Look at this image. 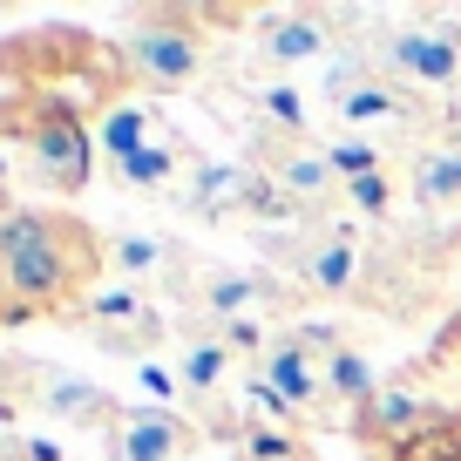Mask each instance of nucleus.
Segmentation results:
<instances>
[{
	"instance_id": "nucleus-1",
	"label": "nucleus",
	"mask_w": 461,
	"mask_h": 461,
	"mask_svg": "<svg viewBox=\"0 0 461 461\" xmlns=\"http://www.w3.org/2000/svg\"><path fill=\"white\" fill-rule=\"evenodd\" d=\"M109 285V238L61 203H7L0 211V305L21 319L75 326L82 305Z\"/></svg>"
},
{
	"instance_id": "nucleus-2",
	"label": "nucleus",
	"mask_w": 461,
	"mask_h": 461,
	"mask_svg": "<svg viewBox=\"0 0 461 461\" xmlns=\"http://www.w3.org/2000/svg\"><path fill=\"white\" fill-rule=\"evenodd\" d=\"M0 82L28 88V95H55L95 130L109 109L136 95V75L122 41L109 34H88L75 21H48V28H14L0 34Z\"/></svg>"
},
{
	"instance_id": "nucleus-3",
	"label": "nucleus",
	"mask_w": 461,
	"mask_h": 461,
	"mask_svg": "<svg viewBox=\"0 0 461 461\" xmlns=\"http://www.w3.org/2000/svg\"><path fill=\"white\" fill-rule=\"evenodd\" d=\"M0 143L21 157L34 190L48 197H82L88 170H95V130L55 95H28V88H0Z\"/></svg>"
},
{
	"instance_id": "nucleus-4",
	"label": "nucleus",
	"mask_w": 461,
	"mask_h": 461,
	"mask_svg": "<svg viewBox=\"0 0 461 461\" xmlns=\"http://www.w3.org/2000/svg\"><path fill=\"white\" fill-rule=\"evenodd\" d=\"M366 55L380 61V75L414 95L441 102L461 95V7H420L401 28H380V41L366 34Z\"/></svg>"
},
{
	"instance_id": "nucleus-5",
	"label": "nucleus",
	"mask_w": 461,
	"mask_h": 461,
	"mask_svg": "<svg viewBox=\"0 0 461 461\" xmlns=\"http://www.w3.org/2000/svg\"><path fill=\"white\" fill-rule=\"evenodd\" d=\"M130 75L136 95H184V88L211 82V41L197 28V7H136L130 14Z\"/></svg>"
},
{
	"instance_id": "nucleus-6",
	"label": "nucleus",
	"mask_w": 461,
	"mask_h": 461,
	"mask_svg": "<svg viewBox=\"0 0 461 461\" xmlns=\"http://www.w3.org/2000/svg\"><path fill=\"white\" fill-rule=\"evenodd\" d=\"M447 420H455V401H447L441 380L428 374V360H414V366H401L393 380H380V393L366 407L346 414V434H353L366 455H393V447L420 441V434L447 428Z\"/></svg>"
},
{
	"instance_id": "nucleus-7",
	"label": "nucleus",
	"mask_w": 461,
	"mask_h": 461,
	"mask_svg": "<svg viewBox=\"0 0 461 461\" xmlns=\"http://www.w3.org/2000/svg\"><path fill=\"white\" fill-rule=\"evenodd\" d=\"M184 305L211 326H265V319L305 305V285L272 265H217V272H197L184 292Z\"/></svg>"
},
{
	"instance_id": "nucleus-8",
	"label": "nucleus",
	"mask_w": 461,
	"mask_h": 461,
	"mask_svg": "<svg viewBox=\"0 0 461 461\" xmlns=\"http://www.w3.org/2000/svg\"><path fill=\"white\" fill-rule=\"evenodd\" d=\"M420 251H434L428 238H387V245H366V272H360V292H353V299H360L366 312H387V319H407L414 305H428L447 258H420Z\"/></svg>"
},
{
	"instance_id": "nucleus-9",
	"label": "nucleus",
	"mask_w": 461,
	"mask_h": 461,
	"mask_svg": "<svg viewBox=\"0 0 461 461\" xmlns=\"http://www.w3.org/2000/svg\"><path fill=\"white\" fill-rule=\"evenodd\" d=\"M184 211L211 217V224H224V217H251V224H305V217L278 197V184L258 170V163H203L197 184H190V197H184Z\"/></svg>"
},
{
	"instance_id": "nucleus-10",
	"label": "nucleus",
	"mask_w": 461,
	"mask_h": 461,
	"mask_svg": "<svg viewBox=\"0 0 461 461\" xmlns=\"http://www.w3.org/2000/svg\"><path fill=\"white\" fill-rule=\"evenodd\" d=\"M75 326L88 332V339L102 346V353H122V360L143 366V353H157L163 332H170V319L157 312V299L136 285H122V278H109V285L95 292V299L82 305V319Z\"/></svg>"
},
{
	"instance_id": "nucleus-11",
	"label": "nucleus",
	"mask_w": 461,
	"mask_h": 461,
	"mask_svg": "<svg viewBox=\"0 0 461 461\" xmlns=\"http://www.w3.org/2000/svg\"><path fill=\"white\" fill-rule=\"evenodd\" d=\"M251 41H258V55L272 61V68H299V61H319V68H326L346 48V34H339V7H265Z\"/></svg>"
},
{
	"instance_id": "nucleus-12",
	"label": "nucleus",
	"mask_w": 461,
	"mask_h": 461,
	"mask_svg": "<svg viewBox=\"0 0 461 461\" xmlns=\"http://www.w3.org/2000/svg\"><path fill=\"white\" fill-rule=\"evenodd\" d=\"M258 374L299 407V420H326V428H346L339 407H332V387H326V360H319L312 346L299 339V326L272 332V346L258 353Z\"/></svg>"
},
{
	"instance_id": "nucleus-13",
	"label": "nucleus",
	"mask_w": 461,
	"mask_h": 461,
	"mask_svg": "<svg viewBox=\"0 0 461 461\" xmlns=\"http://www.w3.org/2000/svg\"><path fill=\"white\" fill-rule=\"evenodd\" d=\"M197 441L203 428L176 407H122L109 428V461H197Z\"/></svg>"
},
{
	"instance_id": "nucleus-14",
	"label": "nucleus",
	"mask_w": 461,
	"mask_h": 461,
	"mask_svg": "<svg viewBox=\"0 0 461 461\" xmlns=\"http://www.w3.org/2000/svg\"><path fill=\"white\" fill-rule=\"evenodd\" d=\"M176 380H184V393H197V401H224L230 380H238V346L197 312H184V360H176Z\"/></svg>"
},
{
	"instance_id": "nucleus-15",
	"label": "nucleus",
	"mask_w": 461,
	"mask_h": 461,
	"mask_svg": "<svg viewBox=\"0 0 461 461\" xmlns=\"http://www.w3.org/2000/svg\"><path fill=\"white\" fill-rule=\"evenodd\" d=\"M34 414L61 420V428H115L122 420V401L109 387L82 374H61V366H41V387H34Z\"/></svg>"
},
{
	"instance_id": "nucleus-16",
	"label": "nucleus",
	"mask_w": 461,
	"mask_h": 461,
	"mask_svg": "<svg viewBox=\"0 0 461 461\" xmlns=\"http://www.w3.org/2000/svg\"><path fill=\"white\" fill-rule=\"evenodd\" d=\"M197 170H203V157H197V149H190L176 130H170V136H157L149 149H136L130 163H115V176H122L130 190H143V197H176V203L190 197Z\"/></svg>"
},
{
	"instance_id": "nucleus-17",
	"label": "nucleus",
	"mask_w": 461,
	"mask_h": 461,
	"mask_svg": "<svg viewBox=\"0 0 461 461\" xmlns=\"http://www.w3.org/2000/svg\"><path fill=\"white\" fill-rule=\"evenodd\" d=\"M109 272L122 278V285H170L176 299L190 292V278H197V265L184 258V245H170V238H109Z\"/></svg>"
},
{
	"instance_id": "nucleus-18",
	"label": "nucleus",
	"mask_w": 461,
	"mask_h": 461,
	"mask_svg": "<svg viewBox=\"0 0 461 461\" xmlns=\"http://www.w3.org/2000/svg\"><path fill=\"white\" fill-rule=\"evenodd\" d=\"M157 136H170V130H163V115H157V102H149V95H130L122 109H109L95 122V143H102V157H109V163H130L136 149H149Z\"/></svg>"
},
{
	"instance_id": "nucleus-19",
	"label": "nucleus",
	"mask_w": 461,
	"mask_h": 461,
	"mask_svg": "<svg viewBox=\"0 0 461 461\" xmlns=\"http://www.w3.org/2000/svg\"><path fill=\"white\" fill-rule=\"evenodd\" d=\"M407 197H414L420 211L461 203V149H447V143L414 149V157H407Z\"/></svg>"
},
{
	"instance_id": "nucleus-20",
	"label": "nucleus",
	"mask_w": 461,
	"mask_h": 461,
	"mask_svg": "<svg viewBox=\"0 0 461 461\" xmlns=\"http://www.w3.org/2000/svg\"><path fill=\"white\" fill-rule=\"evenodd\" d=\"M326 387H332V407H339V420L353 414V407H366L380 393V380H374V360H366L360 346H339L326 360Z\"/></svg>"
},
{
	"instance_id": "nucleus-21",
	"label": "nucleus",
	"mask_w": 461,
	"mask_h": 461,
	"mask_svg": "<svg viewBox=\"0 0 461 461\" xmlns=\"http://www.w3.org/2000/svg\"><path fill=\"white\" fill-rule=\"evenodd\" d=\"M326 157H332V170H339V184L387 170V157H380V143H374V136H339V143H326Z\"/></svg>"
},
{
	"instance_id": "nucleus-22",
	"label": "nucleus",
	"mask_w": 461,
	"mask_h": 461,
	"mask_svg": "<svg viewBox=\"0 0 461 461\" xmlns=\"http://www.w3.org/2000/svg\"><path fill=\"white\" fill-rule=\"evenodd\" d=\"M258 115L272 122V130H285V136H312V130H305L299 88H285V82H265V88H258Z\"/></svg>"
},
{
	"instance_id": "nucleus-23",
	"label": "nucleus",
	"mask_w": 461,
	"mask_h": 461,
	"mask_svg": "<svg viewBox=\"0 0 461 461\" xmlns=\"http://www.w3.org/2000/svg\"><path fill=\"white\" fill-rule=\"evenodd\" d=\"M366 461H461V420H447V428L420 434V441L393 447V455H366Z\"/></svg>"
},
{
	"instance_id": "nucleus-24",
	"label": "nucleus",
	"mask_w": 461,
	"mask_h": 461,
	"mask_svg": "<svg viewBox=\"0 0 461 461\" xmlns=\"http://www.w3.org/2000/svg\"><path fill=\"white\" fill-rule=\"evenodd\" d=\"M420 360H428L434 380H461V305L441 319V332L428 339V353H420Z\"/></svg>"
},
{
	"instance_id": "nucleus-25",
	"label": "nucleus",
	"mask_w": 461,
	"mask_h": 461,
	"mask_svg": "<svg viewBox=\"0 0 461 461\" xmlns=\"http://www.w3.org/2000/svg\"><path fill=\"white\" fill-rule=\"evenodd\" d=\"M346 203H353L360 217H387V211H393V170L353 176V184H346Z\"/></svg>"
},
{
	"instance_id": "nucleus-26",
	"label": "nucleus",
	"mask_w": 461,
	"mask_h": 461,
	"mask_svg": "<svg viewBox=\"0 0 461 461\" xmlns=\"http://www.w3.org/2000/svg\"><path fill=\"white\" fill-rule=\"evenodd\" d=\"M136 380H143V393H149V401H157V407H163V401H170V393H176V380L163 374V366H149V360L136 366Z\"/></svg>"
},
{
	"instance_id": "nucleus-27",
	"label": "nucleus",
	"mask_w": 461,
	"mask_h": 461,
	"mask_svg": "<svg viewBox=\"0 0 461 461\" xmlns=\"http://www.w3.org/2000/svg\"><path fill=\"white\" fill-rule=\"evenodd\" d=\"M0 461H61L48 441H0Z\"/></svg>"
},
{
	"instance_id": "nucleus-28",
	"label": "nucleus",
	"mask_w": 461,
	"mask_h": 461,
	"mask_svg": "<svg viewBox=\"0 0 461 461\" xmlns=\"http://www.w3.org/2000/svg\"><path fill=\"white\" fill-rule=\"evenodd\" d=\"M0 326H28V319H21L14 305H0Z\"/></svg>"
},
{
	"instance_id": "nucleus-29",
	"label": "nucleus",
	"mask_w": 461,
	"mask_h": 461,
	"mask_svg": "<svg viewBox=\"0 0 461 461\" xmlns=\"http://www.w3.org/2000/svg\"><path fill=\"white\" fill-rule=\"evenodd\" d=\"M278 461H319V455H312V447H292V455H278Z\"/></svg>"
},
{
	"instance_id": "nucleus-30",
	"label": "nucleus",
	"mask_w": 461,
	"mask_h": 461,
	"mask_svg": "<svg viewBox=\"0 0 461 461\" xmlns=\"http://www.w3.org/2000/svg\"><path fill=\"white\" fill-rule=\"evenodd\" d=\"M0 190H7V163H0ZM0 203H7V197H0Z\"/></svg>"
},
{
	"instance_id": "nucleus-31",
	"label": "nucleus",
	"mask_w": 461,
	"mask_h": 461,
	"mask_svg": "<svg viewBox=\"0 0 461 461\" xmlns=\"http://www.w3.org/2000/svg\"><path fill=\"white\" fill-rule=\"evenodd\" d=\"M455 420H461V407H455Z\"/></svg>"
}]
</instances>
